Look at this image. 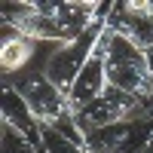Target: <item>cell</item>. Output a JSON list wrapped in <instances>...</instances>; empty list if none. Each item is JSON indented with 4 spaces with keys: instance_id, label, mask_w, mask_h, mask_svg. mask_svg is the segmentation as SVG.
Listing matches in <instances>:
<instances>
[{
    "instance_id": "cell-1",
    "label": "cell",
    "mask_w": 153,
    "mask_h": 153,
    "mask_svg": "<svg viewBox=\"0 0 153 153\" xmlns=\"http://www.w3.org/2000/svg\"><path fill=\"white\" fill-rule=\"evenodd\" d=\"M12 89L25 98V104H28L31 117H34V123L40 126V129H52L61 138L74 141L76 147L83 144V135H80V129H76V123H74V110H71L68 92L58 89L46 74H37V71L19 74L16 80H12Z\"/></svg>"
},
{
    "instance_id": "cell-2",
    "label": "cell",
    "mask_w": 153,
    "mask_h": 153,
    "mask_svg": "<svg viewBox=\"0 0 153 153\" xmlns=\"http://www.w3.org/2000/svg\"><path fill=\"white\" fill-rule=\"evenodd\" d=\"M107 86L150 104L153 98V61L147 52L132 46L126 37L110 28V49H107Z\"/></svg>"
},
{
    "instance_id": "cell-3",
    "label": "cell",
    "mask_w": 153,
    "mask_h": 153,
    "mask_svg": "<svg viewBox=\"0 0 153 153\" xmlns=\"http://www.w3.org/2000/svg\"><path fill=\"white\" fill-rule=\"evenodd\" d=\"M147 120H153V107L120 92V89H113V86H107L101 98H95L92 104H86L83 110L74 113V123H76L83 138L92 135V132H101V129H110V126L147 123Z\"/></svg>"
},
{
    "instance_id": "cell-4",
    "label": "cell",
    "mask_w": 153,
    "mask_h": 153,
    "mask_svg": "<svg viewBox=\"0 0 153 153\" xmlns=\"http://www.w3.org/2000/svg\"><path fill=\"white\" fill-rule=\"evenodd\" d=\"M107 49H110V25L104 22V28H101V34H98L92 52L86 58L83 71L76 74V80L68 89V101H71L74 113L104 95V89H107Z\"/></svg>"
},
{
    "instance_id": "cell-5",
    "label": "cell",
    "mask_w": 153,
    "mask_h": 153,
    "mask_svg": "<svg viewBox=\"0 0 153 153\" xmlns=\"http://www.w3.org/2000/svg\"><path fill=\"white\" fill-rule=\"evenodd\" d=\"M101 28H104V22L98 25V28H92L86 37H80L76 43H71V46H61L58 52L49 58V68H46V76L52 80L58 89H71V83L76 80V74L83 71V65H86V58H89V52H92V46H95V40H98V34H101Z\"/></svg>"
},
{
    "instance_id": "cell-6",
    "label": "cell",
    "mask_w": 153,
    "mask_h": 153,
    "mask_svg": "<svg viewBox=\"0 0 153 153\" xmlns=\"http://www.w3.org/2000/svg\"><path fill=\"white\" fill-rule=\"evenodd\" d=\"M141 141H138L135 123H126V126H110V129L86 135L80 144V153H135L141 147Z\"/></svg>"
},
{
    "instance_id": "cell-7",
    "label": "cell",
    "mask_w": 153,
    "mask_h": 153,
    "mask_svg": "<svg viewBox=\"0 0 153 153\" xmlns=\"http://www.w3.org/2000/svg\"><path fill=\"white\" fill-rule=\"evenodd\" d=\"M3 123L12 126L19 135H25L34 147H43V144H40V126L34 123L28 104H25V98H22L12 86H3Z\"/></svg>"
},
{
    "instance_id": "cell-8",
    "label": "cell",
    "mask_w": 153,
    "mask_h": 153,
    "mask_svg": "<svg viewBox=\"0 0 153 153\" xmlns=\"http://www.w3.org/2000/svg\"><path fill=\"white\" fill-rule=\"evenodd\" d=\"M34 55V43L28 37H22L19 31H6L3 40H0V68L3 74H19L25 68V61H31Z\"/></svg>"
},
{
    "instance_id": "cell-9",
    "label": "cell",
    "mask_w": 153,
    "mask_h": 153,
    "mask_svg": "<svg viewBox=\"0 0 153 153\" xmlns=\"http://www.w3.org/2000/svg\"><path fill=\"white\" fill-rule=\"evenodd\" d=\"M40 153H46V150H40Z\"/></svg>"
}]
</instances>
